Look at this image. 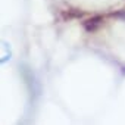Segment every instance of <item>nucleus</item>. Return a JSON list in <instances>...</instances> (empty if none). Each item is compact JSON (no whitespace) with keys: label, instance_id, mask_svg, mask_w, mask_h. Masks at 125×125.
<instances>
[{"label":"nucleus","instance_id":"1","mask_svg":"<svg viewBox=\"0 0 125 125\" xmlns=\"http://www.w3.org/2000/svg\"><path fill=\"white\" fill-rule=\"evenodd\" d=\"M102 25H103V18H102V16H94V18L88 19L87 22H84L85 30H87V31H90V32L96 31V30H97V28H100Z\"/></svg>","mask_w":125,"mask_h":125}]
</instances>
